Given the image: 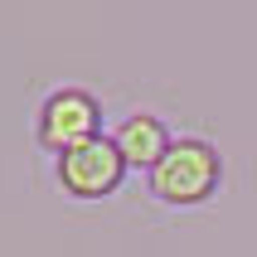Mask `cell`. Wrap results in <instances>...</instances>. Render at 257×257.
<instances>
[{
  "instance_id": "obj_1",
  "label": "cell",
  "mask_w": 257,
  "mask_h": 257,
  "mask_svg": "<svg viewBox=\"0 0 257 257\" xmlns=\"http://www.w3.org/2000/svg\"><path fill=\"white\" fill-rule=\"evenodd\" d=\"M218 189H223V156L209 136H175L156 170H146V194L165 209H199Z\"/></svg>"
},
{
  "instance_id": "obj_2",
  "label": "cell",
  "mask_w": 257,
  "mask_h": 257,
  "mask_svg": "<svg viewBox=\"0 0 257 257\" xmlns=\"http://www.w3.org/2000/svg\"><path fill=\"white\" fill-rule=\"evenodd\" d=\"M92 136H107L97 92H87L83 83H63L39 97V107H34V146L39 151H49L58 160L63 151L92 141Z\"/></svg>"
},
{
  "instance_id": "obj_3",
  "label": "cell",
  "mask_w": 257,
  "mask_h": 257,
  "mask_svg": "<svg viewBox=\"0 0 257 257\" xmlns=\"http://www.w3.org/2000/svg\"><path fill=\"white\" fill-rule=\"evenodd\" d=\"M131 165L121 160V151L112 146V136H92V141L73 146L54 160V185L63 199L73 204H102L126 185Z\"/></svg>"
},
{
  "instance_id": "obj_4",
  "label": "cell",
  "mask_w": 257,
  "mask_h": 257,
  "mask_svg": "<svg viewBox=\"0 0 257 257\" xmlns=\"http://www.w3.org/2000/svg\"><path fill=\"white\" fill-rule=\"evenodd\" d=\"M112 136V146L121 151V160H126L131 170H156V160L170 151V126H165V116L146 112V107H136V112L116 116V126L107 131Z\"/></svg>"
}]
</instances>
